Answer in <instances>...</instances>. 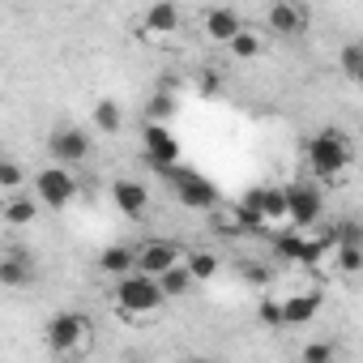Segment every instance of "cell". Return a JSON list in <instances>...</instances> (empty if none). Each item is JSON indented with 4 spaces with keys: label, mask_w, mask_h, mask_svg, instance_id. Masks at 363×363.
I'll use <instances>...</instances> for the list:
<instances>
[{
    "label": "cell",
    "mask_w": 363,
    "mask_h": 363,
    "mask_svg": "<svg viewBox=\"0 0 363 363\" xmlns=\"http://www.w3.org/2000/svg\"><path fill=\"white\" fill-rule=\"evenodd\" d=\"M94 124H99V133L116 137V133L124 128V111H120V103H116V99H99V103H94Z\"/></svg>",
    "instance_id": "cell-19"
},
{
    "label": "cell",
    "mask_w": 363,
    "mask_h": 363,
    "mask_svg": "<svg viewBox=\"0 0 363 363\" xmlns=\"http://www.w3.org/2000/svg\"><path fill=\"white\" fill-rule=\"evenodd\" d=\"M201 30H206V39H214V43H235L248 26H244V18L235 13V9H227V5H214V9H206V18H201Z\"/></svg>",
    "instance_id": "cell-11"
},
{
    "label": "cell",
    "mask_w": 363,
    "mask_h": 363,
    "mask_svg": "<svg viewBox=\"0 0 363 363\" xmlns=\"http://www.w3.org/2000/svg\"><path fill=\"white\" fill-rule=\"evenodd\" d=\"M265 22H269L274 35H299L308 26V9L303 5H291V0H274L269 13H265Z\"/></svg>",
    "instance_id": "cell-13"
},
{
    "label": "cell",
    "mask_w": 363,
    "mask_h": 363,
    "mask_svg": "<svg viewBox=\"0 0 363 363\" xmlns=\"http://www.w3.org/2000/svg\"><path fill=\"white\" fill-rule=\"evenodd\" d=\"M35 197H39V206H48V210H65V206H73L77 201V175L69 171V167H43L39 175H35Z\"/></svg>",
    "instance_id": "cell-6"
},
{
    "label": "cell",
    "mask_w": 363,
    "mask_h": 363,
    "mask_svg": "<svg viewBox=\"0 0 363 363\" xmlns=\"http://www.w3.org/2000/svg\"><path fill=\"white\" fill-rule=\"evenodd\" d=\"M18 184H22V162L5 158V162H0V189H5V193H18Z\"/></svg>",
    "instance_id": "cell-29"
},
{
    "label": "cell",
    "mask_w": 363,
    "mask_h": 363,
    "mask_svg": "<svg viewBox=\"0 0 363 363\" xmlns=\"http://www.w3.org/2000/svg\"><path fill=\"white\" fill-rule=\"evenodd\" d=\"M193 282H197V278L189 274V265H175L171 274H162V278H158V286H162V295H167V299L189 295V286H193Z\"/></svg>",
    "instance_id": "cell-21"
},
{
    "label": "cell",
    "mask_w": 363,
    "mask_h": 363,
    "mask_svg": "<svg viewBox=\"0 0 363 363\" xmlns=\"http://www.w3.org/2000/svg\"><path fill=\"white\" fill-rule=\"evenodd\" d=\"M333 269L337 274H359L363 269V248H333Z\"/></svg>",
    "instance_id": "cell-27"
},
{
    "label": "cell",
    "mask_w": 363,
    "mask_h": 363,
    "mask_svg": "<svg viewBox=\"0 0 363 363\" xmlns=\"http://www.w3.org/2000/svg\"><path fill=\"white\" fill-rule=\"evenodd\" d=\"M162 303H167V295H162L158 278H150V274H128V278L116 282V308H120V316H128V320L154 316Z\"/></svg>",
    "instance_id": "cell-2"
},
{
    "label": "cell",
    "mask_w": 363,
    "mask_h": 363,
    "mask_svg": "<svg viewBox=\"0 0 363 363\" xmlns=\"http://www.w3.org/2000/svg\"><path fill=\"white\" fill-rule=\"evenodd\" d=\"M141 26H145L150 35H175V30H179V9H175V5H150V9L141 13Z\"/></svg>",
    "instance_id": "cell-17"
},
{
    "label": "cell",
    "mask_w": 363,
    "mask_h": 363,
    "mask_svg": "<svg viewBox=\"0 0 363 363\" xmlns=\"http://www.w3.org/2000/svg\"><path fill=\"white\" fill-rule=\"evenodd\" d=\"M0 282L5 286H26V282H35V257H26L22 248H9L5 257H0Z\"/></svg>",
    "instance_id": "cell-14"
},
{
    "label": "cell",
    "mask_w": 363,
    "mask_h": 363,
    "mask_svg": "<svg viewBox=\"0 0 363 363\" xmlns=\"http://www.w3.org/2000/svg\"><path fill=\"white\" fill-rule=\"evenodd\" d=\"M48 150H52V158H56V167H82L86 158H90V133L86 128H77V124H69V128H56L52 137H48Z\"/></svg>",
    "instance_id": "cell-9"
},
{
    "label": "cell",
    "mask_w": 363,
    "mask_h": 363,
    "mask_svg": "<svg viewBox=\"0 0 363 363\" xmlns=\"http://www.w3.org/2000/svg\"><path fill=\"white\" fill-rule=\"evenodd\" d=\"M0 214H5L9 227H30V223L39 218V197H35V193H9Z\"/></svg>",
    "instance_id": "cell-16"
},
{
    "label": "cell",
    "mask_w": 363,
    "mask_h": 363,
    "mask_svg": "<svg viewBox=\"0 0 363 363\" xmlns=\"http://www.w3.org/2000/svg\"><path fill=\"white\" fill-rule=\"evenodd\" d=\"M171 363H197V359H171Z\"/></svg>",
    "instance_id": "cell-32"
},
{
    "label": "cell",
    "mask_w": 363,
    "mask_h": 363,
    "mask_svg": "<svg viewBox=\"0 0 363 363\" xmlns=\"http://www.w3.org/2000/svg\"><path fill=\"white\" fill-rule=\"evenodd\" d=\"M162 179H167V189L175 193V201L184 206V210H218V189L210 184V179L197 171V167H171V171H162Z\"/></svg>",
    "instance_id": "cell-3"
},
{
    "label": "cell",
    "mask_w": 363,
    "mask_h": 363,
    "mask_svg": "<svg viewBox=\"0 0 363 363\" xmlns=\"http://www.w3.org/2000/svg\"><path fill=\"white\" fill-rule=\"evenodd\" d=\"M231 56H235V60H257V56H261V35H257V30H244V35L231 43Z\"/></svg>",
    "instance_id": "cell-26"
},
{
    "label": "cell",
    "mask_w": 363,
    "mask_h": 363,
    "mask_svg": "<svg viewBox=\"0 0 363 363\" xmlns=\"http://www.w3.org/2000/svg\"><path fill=\"white\" fill-rule=\"evenodd\" d=\"M303 158H308V171L316 184H325V179H342L346 167H350V141L346 133L337 128H320L303 141Z\"/></svg>",
    "instance_id": "cell-1"
},
{
    "label": "cell",
    "mask_w": 363,
    "mask_h": 363,
    "mask_svg": "<svg viewBox=\"0 0 363 363\" xmlns=\"http://www.w3.org/2000/svg\"><path fill=\"white\" fill-rule=\"evenodd\" d=\"M184 265H189V274H193L197 282H210V278L218 274V257H214V252H206V248L189 252V261H184Z\"/></svg>",
    "instance_id": "cell-22"
},
{
    "label": "cell",
    "mask_w": 363,
    "mask_h": 363,
    "mask_svg": "<svg viewBox=\"0 0 363 363\" xmlns=\"http://www.w3.org/2000/svg\"><path fill=\"white\" fill-rule=\"evenodd\" d=\"M261 223L265 227L286 223V189H274V184L261 189Z\"/></svg>",
    "instance_id": "cell-18"
},
{
    "label": "cell",
    "mask_w": 363,
    "mask_h": 363,
    "mask_svg": "<svg viewBox=\"0 0 363 363\" xmlns=\"http://www.w3.org/2000/svg\"><path fill=\"white\" fill-rule=\"evenodd\" d=\"M145 116H150V124H171V116H175V94L158 90V94L145 103Z\"/></svg>",
    "instance_id": "cell-23"
},
{
    "label": "cell",
    "mask_w": 363,
    "mask_h": 363,
    "mask_svg": "<svg viewBox=\"0 0 363 363\" xmlns=\"http://www.w3.org/2000/svg\"><path fill=\"white\" fill-rule=\"evenodd\" d=\"M329 235H333V248H363V218H337Z\"/></svg>",
    "instance_id": "cell-20"
},
{
    "label": "cell",
    "mask_w": 363,
    "mask_h": 363,
    "mask_svg": "<svg viewBox=\"0 0 363 363\" xmlns=\"http://www.w3.org/2000/svg\"><path fill=\"white\" fill-rule=\"evenodd\" d=\"M99 274H107V278H128V274H137V244H107L103 252H99Z\"/></svg>",
    "instance_id": "cell-12"
},
{
    "label": "cell",
    "mask_w": 363,
    "mask_h": 363,
    "mask_svg": "<svg viewBox=\"0 0 363 363\" xmlns=\"http://www.w3.org/2000/svg\"><path fill=\"white\" fill-rule=\"evenodd\" d=\"M111 206L124 218H141L150 210V189L141 184V179H133V175H120L116 184H111Z\"/></svg>",
    "instance_id": "cell-10"
},
{
    "label": "cell",
    "mask_w": 363,
    "mask_h": 363,
    "mask_svg": "<svg viewBox=\"0 0 363 363\" xmlns=\"http://www.w3.org/2000/svg\"><path fill=\"white\" fill-rule=\"evenodd\" d=\"M320 214H325V189L316 179H295V184H286V223L295 231L316 227Z\"/></svg>",
    "instance_id": "cell-4"
},
{
    "label": "cell",
    "mask_w": 363,
    "mask_h": 363,
    "mask_svg": "<svg viewBox=\"0 0 363 363\" xmlns=\"http://www.w3.org/2000/svg\"><path fill=\"white\" fill-rule=\"evenodd\" d=\"M299 363H333V342H329V337L303 342V350H299Z\"/></svg>",
    "instance_id": "cell-25"
},
{
    "label": "cell",
    "mask_w": 363,
    "mask_h": 363,
    "mask_svg": "<svg viewBox=\"0 0 363 363\" xmlns=\"http://www.w3.org/2000/svg\"><path fill=\"white\" fill-rule=\"evenodd\" d=\"M189 261V252H184V244L179 240H145V244H137V274H150V278H162V274H171L175 265H184Z\"/></svg>",
    "instance_id": "cell-7"
},
{
    "label": "cell",
    "mask_w": 363,
    "mask_h": 363,
    "mask_svg": "<svg viewBox=\"0 0 363 363\" xmlns=\"http://www.w3.org/2000/svg\"><path fill=\"white\" fill-rule=\"evenodd\" d=\"M257 320H261L265 329H282V325H286V308H282V299L265 295V299L257 303Z\"/></svg>",
    "instance_id": "cell-24"
},
{
    "label": "cell",
    "mask_w": 363,
    "mask_h": 363,
    "mask_svg": "<svg viewBox=\"0 0 363 363\" xmlns=\"http://www.w3.org/2000/svg\"><path fill=\"white\" fill-rule=\"evenodd\" d=\"M197 90H201V94H218V77H214V73H201V77H197Z\"/></svg>",
    "instance_id": "cell-31"
},
{
    "label": "cell",
    "mask_w": 363,
    "mask_h": 363,
    "mask_svg": "<svg viewBox=\"0 0 363 363\" xmlns=\"http://www.w3.org/2000/svg\"><path fill=\"white\" fill-rule=\"evenodd\" d=\"M240 274H244L252 286H265V282H269V265H265V261H244Z\"/></svg>",
    "instance_id": "cell-30"
},
{
    "label": "cell",
    "mask_w": 363,
    "mask_h": 363,
    "mask_svg": "<svg viewBox=\"0 0 363 363\" xmlns=\"http://www.w3.org/2000/svg\"><path fill=\"white\" fill-rule=\"evenodd\" d=\"M320 303H325L320 291H295V295H286V299H282V308H286V325H308V320L320 312Z\"/></svg>",
    "instance_id": "cell-15"
},
{
    "label": "cell",
    "mask_w": 363,
    "mask_h": 363,
    "mask_svg": "<svg viewBox=\"0 0 363 363\" xmlns=\"http://www.w3.org/2000/svg\"><path fill=\"white\" fill-rule=\"evenodd\" d=\"M337 65H342V73L354 82V77L363 73V43H346V48H342V56H337Z\"/></svg>",
    "instance_id": "cell-28"
},
{
    "label": "cell",
    "mask_w": 363,
    "mask_h": 363,
    "mask_svg": "<svg viewBox=\"0 0 363 363\" xmlns=\"http://www.w3.org/2000/svg\"><path fill=\"white\" fill-rule=\"evenodd\" d=\"M141 154L150 167H158V175L179 167V141H175L171 124H145L141 128Z\"/></svg>",
    "instance_id": "cell-8"
},
{
    "label": "cell",
    "mask_w": 363,
    "mask_h": 363,
    "mask_svg": "<svg viewBox=\"0 0 363 363\" xmlns=\"http://www.w3.org/2000/svg\"><path fill=\"white\" fill-rule=\"evenodd\" d=\"M43 342H48L52 354H77L90 342V320L82 312H56L43 329Z\"/></svg>",
    "instance_id": "cell-5"
}]
</instances>
